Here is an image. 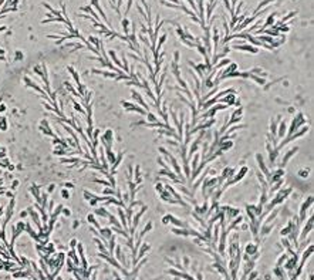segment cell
Wrapping results in <instances>:
<instances>
[{"label": "cell", "instance_id": "cell-37", "mask_svg": "<svg viewBox=\"0 0 314 280\" xmlns=\"http://www.w3.org/2000/svg\"><path fill=\"white\" fill-rule=\"evenodd\" d=\"M165 77H166V74L164 73V74H162V77H161V81L158 83V84H159V87H162V83L165 81ZM159 105H161V98H158V100H156V103H155V107L159 110Z\"/></svg>", "mask_w": 314, "mask_h": 280}, {"label": "cell", "instance_id": "cell-40", "mask_svg": "<svg viewBox=\"0 0 314 280\" xmlns=\"http://www.w3.org/2000/svg\"><path fill=\"white\" fill-rule=\"evenodd\" d=\"M257 250V248L254 246V245H247V248H246V252H247V255H252V253H254Z\"/></svg>", "mask_w": 314, "mask_h": 280}, {"label": "cell", "instance_id": "cell-41", "mask_svg": "<svg viewBox=\"0 0 314 280\" xmlns=\"http://www.w3.org/2000/svg\"><path fill=\"white\" fill-rule=\"evenodd\" d=\"M158 163H159V165H161V166H162L164 169H171V166H169L168 163L165 162V161H164L162 158H158Z\"/></svg>", "mask_w": 314, "mask_h": 280}, {"label": "cell", "instance_id": "cell-42", "mask_svg": "<svg viewBox=\"0 0 314 280\" xmlns=\"http://www.w3.org/2000/svg\"><path fill=\"white\" fill-rule=\"evenodd\" d=\"M155 191L158 192V193H162V192L165 191V185H162V183H156V185H155Z\"/></svg>", "mask_w": 314, "mask_h": 280}, {"label": "cell", "instance_id": "cell-54", "mask_svg": "<svg viewBox=\"0 0 314 280\" xmlns=\"http://www.w3.org/2000/svg\"><path fill=\"white\" fill-rule=\"evenodd\" d=\"M6 28H7V27H6V26H0V31H5Z\"/></svg>", "mask_w": 314, "mask_h": 280}, {"label": "cell", "instance_id": "cell-25", "mask_svg": "<svg viewBox=\"0 0 314 280\" xmlns=\"http://www.w3.org/2000/svg\"><path fill=\"white\" fill-rule=\"evenodd\" d=\"M27 210H28V213L31 215V219L34 220V223L37 225V228L40 229V232H41V225H40V220H38L37 212H36V210H33V208H27Z\"/></svg>", "mask_w": 314, "mask_h": 280}, {"label": "cell", "instance_id": "cell-23", "mask_svg": "<svg viewBox=\"0 0 314 280\" xmlns=\"http://www.w3.org/2000/svg\"><path fill=\"white\" fill-rule=\"evenodd\" d=\"M216 5H218V0H208V9H206L208 20H211V16H212V13H213V10H215Z\"/></svg>", "mask_w": 314, "mask_h": 280}, {"label": "cell", "instance_id": "cell-9", "mask_svg": "<svg viewBox=\"0 0 314 280\" xmlns=\"http://www.w3.org/2000/svg\"><path fill=\"white\" fill-rule=\"evenodd\" d=\"M23 81L24 83H26V85H27V87H30V88H33V90H36V91H37V93H40L43 95V97L46 98L47 101H48V103H51L53 104V101H51V98L48 97V95H47V93H44V91H43L41 88H40V87H38L37 85V83H34V81H31V80L28 78V77H23Z\"/></svg>", "mask_w": 314, "mask_h": 280}, {"label": "cell", "instance_id": "cell-4", "mask_svg": "<svg viewBox=\"0 0 314 280\" xmlns=\"http://www.w3.org/2000/svg\"><path fill=\"white\" fill-rule=\"evenodd\" d=\"M159 152H162L164 155H166V158L169 159V162H171V165H172V168H174L175 173H176V175L179 176V179H181V181H182V182L185 183V178L182 176V169L179 168V163H178V161H176V158H175V156H174L172 154H169L168 151L165 150V148H162V147L159 148ZM171 165H169V166H171Z\"/></svg>", "mask_w": 314, "mask_h": 280}, {"label": "cell", "instance_id": "cell-20", "mask_svg": "<svg viewBox=\"0 0 314 280\" xmlns=\"http://www.w3.org/2000/svg\"><path fill=\"white\" fill-rule=\"evenodd\" d=\"M230 63H232V60H230V58H227V57H223V58H221V60L218 61V63H216V64L213 65L212 68H213L215 71H219V70H222V68H225L226 65H229Z\"/></svg>", "mask_w": 314, "mask_h": 280}, {"label": "cell", "instance_id": "cell-29", "mask_svg": "<svg viewBox=\"0 0 314 280\" xmlns=\"http://www.w3.org/2000/svg\"><path fill=\"white\" fill-rule=\"evenodd\" d=\"M95 215H100V216H103V218H108V216L111 215V213H110V212H108L105 208L100 206V208H97V209H95Z\"/></svg>", "mask_w": 314, "mask_h": 280}, {"label": "cell", "instance_id": "cell-6", "mask_svg": "<svg viewBox=\"0 0 314 280\" xmlns=\"http://www.w3.org/2000/svg\"><path fill=\"white\" fill-rule=\"evenodd\" d=\"M101 142H103V147L104 150H105V152H108V151H113L111 148H113V144H114V132L113 130H107L105 132H104L103 135H101Z\"/></svg>", "mask_w": 314, "mask_h": 280}, {"label": "cell", "instance_id": "cell-50", "mask_svg": "<svg viewBox=\"0 0 314 280\" xmlns=\"http://www.w3.org/2000/svg\"><path fill=\"white\" fill-rule=\"evenodd\" d=\"M27 215H28V210H23V212L20 213V218H26Z\"/></svg>", "mask_w": 314, "mask_h": 280}, {"label": "cell", "instance_id": "cell-51", "mask_svg": "<svg viewBox=\"0 0 314 280\" xmlns=\"http://www.w3.org/2000/svg\"><path fill=\"white\" fill-rule=\"evenodd\" d=\"M19 58H23V54H21L20 51H17L16 53V60H19Z\"/></svg>", "mask_w": 314, "mask_h": 280}, {"label": "cell", "instance_id": "cell-17", "mask_svg": "<svg viewBox=\"0 0 314 280\" xmlns=\"http://www.w3.org/2000/svg\"><path fill=\"white\" fill-rule=\"evenodd\" d=\"M202 135H203V134H201V135L198 137L196 140L193 141V144L189 147V159L192 158L195 152H198V148H199V147L202 145Z\"/></svg>", "mask_w": 314, "mask_h": 280}, {"label": "cell", "instance_id": "cell-16", "mask_svg": "<svg viewBox=\"0 0 314 280\" xmlns=\"http://www.w3.org/2000/svg\"><path fill=\"white\" fill-rule=\"evenodd\" d=\"M40 130H41V132L47 137H51V138L53 137H56V134L53 132L50 125H48V121H47V120H43V121L40 122Z\"/></svg>", "mask_w": 314, "mask_h": 280}, {"label": "cell", "instance_id": "cell-21", "mask_svg": "<svg viewBox=\"0 0 314 280\" xmlns=\"http://www.w3.org/2000/svg\"><path fill=\"white\" fill-rule=\"evenodd\" d=\"M13 209H14V198L10 201L9 206H7V209H6V218H5V222H3V229H5L6 223L10 220V218L13 216Z\"/></svg>", "mask_w": 314, "mask_h": 280}, {"label": "cell", "instance_id": "cell-30", "mask_svg": "<svg viewBox=\"0 0 314 280\" xmlns=\"http://www.w3.org/2000/svg\"><path fill=\"white\" fill-rule=\"evenodd\" d=\"M249 78H252L254 81V83H257L259 85H264L266 84V80L262 78V77H259V75H254V74H249Z\"/></svg>", "mask_w": 314, "mask_h": 280}, {"label": "cell", "instance_id": "cell-5", "mask_svg": "<svg viewBox=\"0 0 314 280\" xmlns=\"http://www.w3.org/2000/svg\"><path fill=\"white\" fill-rule=\"evenodd\" d=\"M232 48L234 50H240V51H246V53H252V54H257L259 53V47H254L252 44H247L244 40H234L232 44Z\"/></svg>", "mask_w": 314, "mask_h": 280}, {"label": "cell", "instance_id": "cell-53", "mask_svg": "<svg viewBox=\"0 0 314 280\" xmlns=\"http://www.w3.org/2000/svg\"><path fill=\"white\" fill-rule=\"evenodd\" d=\"M165 2H169V3H174V5H178L179 0H165Z\"/></svg>", "mask_w": 314, "mask_h": 280}, {"label": "cell", "instance_id": "cell-38", "mask_svg": "<svg viewBox=\"0 0 314 280\" xmlns=\"http://www.w3.org/2000/svg\"><path fill=\"white\" fill-rule=\"evenodd\" d=\"M87 219H88L90 223H93L95 228H100V225L97 223V219H95V216H94V215H88V216H87Z\"/></svg>", "mask_w": 314, "mask_h": 280}, {"label": "cell", "instance_id": "cell-27", "mask_svg": "<svg viewBox=\"0 0 314 280\" xmlns=\"http://www.w3.org/2000/svg\"><path fill=\"white\" fill-rule=\"evenodd\" d=\"M87 41L91 44V46H94L97 50H100V46H101V40L97 37H94V36H88V38H87Z\"/></svg>", "mask_w": 314, "mask_h": 280}, {"label": "cell", "instance_id": "cell-39", "mask_svg": "<svg viewBox=\"0 0 314 280\" xmlns=\"http://www.w3.org/2000/svg\"><path fill=\"white\" fill-rule=\"evenodd\" d=\"M146 118H148V121H149V122H156V121H159V120L156 118V115H155V114H152V112H148V114H146Z\"/></svg>", "mask_w": 314, "mask_h": 280}, {"label": "cell", "instance_id": "cell-12", "mask_svg": "<svg viewBox=\"0 0 314 280\" xmlns=\"http://www.w3.org/2000/svg\"><path fill=\"white\" fill-rule=\"evenodd\" d=\"M284 168H277L274 169L273 172H270V178H269V186L272 185V183L277 182V181H280V179H283V176H284Z\"/></svg>", "mask_w": 314, "mask_h": 280}, {"label": "cell", "instance_id": "cell-43", "mask_svg": "<svg viewBox=\"0 0 314 280\" xmlns=\"http://www.w3.org/2000/svg\"><path fill=\"white\" fill-rule=\"evenodd\" d=\"M297 173H299V176L300 178H307L309 176V169H300Z\"/></svg>", "mask_w": 314, "mask_h": 280}, {"label": "cell", "instance_id": "cell-22", "mask_svg": "<svg viewBox=\"0 0 314 280\" xmlns=\"http://www.w3.org/2000/svg\"><path fill=\"white\" fill-rule=\"evenodd\" d=\"M30 193L36 198V202H37V203H41V191H40V186H37V185H31V186H30Z\"/></svg>", "mask_w": 314, "mask_h": 280}, {"label": "cell", "instance_id": "cell-13", "mask_svg": "<svg viewBox=\"0 0 314 280\" xmlns=\"http://www.w3.org/2000/svg\"><path fill=\"white\" fill-rule=\"evenodd\" d=\"M234 173H236V168H230V166H226V168L222 171L219 179H221L222 183H223V182H226L227 179H232Z\"/></svg>", "mask_w": 314, "mask_h": 280}, {"label": "cell", "instance_id": "cell-34", "mask_svg": "<svg viewBox=\"0 0 314 280\" xmlns=\"http://www.w3.org/2000/svg\"><path fill=\"white\" fill-rule=\"evenodd\" d=\"M222 2H223V5H225L226 10H227V12L230 13V16L233 17V16H234V13H233V6L230 5V2H229V0H222Z\"/></svg>", "mask_w": 314, "mask_h": 280}, {"label": "cell", "instance_id": "cell-10", "mask_svg": "<svg viewBox=\"0 0 314 280\" xmlns=\"http://www.w3.org/2000/svg\"><path fill=\"white\" fill-rule=\"evenodd\" d=\"M297 151H299V147H293L291 150H289L287 152H284V155H283V158H281V161H280V163H279V168H286V165L289 163V161L294 156Z\"/></svg>", "mask_w": 314, "mask_h": 280}, {"label": "cell", "instance_id": "cell-7", "mask_svg": "<svg viewBox=\"0 0 314 280\" xmlns=\"http://www.w3.org/2000/svg\"><path fill=\"white\" fill-rule=\"evenodd\" d=\"M121 105L124 107L125 111H131V112H136V114H141V115H145L148 114L146 110H144L142 107H139L138 104H132V103H128V101H121Z\"/></svg>", "mask_w": 314, "mask_h": 280}, {"label": "cell", "instance_id": "cell-1", "mask_svg": "<svg viewBox=\"0 0 314 280\" xmlns=\"http://www.w3.org/2000/svg\"><path fill=\"white\" fill-rule=\"evenodd\" d=\"M291 192H293V189H291V188H286V189H279V191L274 193L276 196H274V198H270V199H269V202L266 203V205H264V209H266L264 212H266V213H269V212H272V210L274 209L277 205H281V203H283V202H284L287 198L290 196Z\"/></svg>", "mask_w": 314, "mask_h": 280}, {"label": "cell", "instance_id": "cell-14", "mask_svg": "<svg viewBox=\"0 0 314 280\" xmlns=\"http://www.w3.org/2000/svg\"><path fill=\"white\" fill-rule=\"evenodd\" d=\"M280 121H281V115H277V117L272 118V121H270V135H273V141H277L276 140L277 127H279V122Z\"/></svg>", "mask_w": 314, "mask_h": 280}, {"label": "cell", "instance_id": "cell-49", "mask_svg": "<svg viewBox=\"0 0 314 280\" xmlns=\"http://www.w3.org/2000/svg\"><path fill=\"white\" fill-rule=\"evenodd\" d=\"M54 188H56V185H54V183H51V185L48 186V189H47V192H48V193H51V192L54 191Z\"/></svg>", "mask_w": 314, "mask_h": 280}, {"label": "cell", "instance_id": "cell-47", "mask_svg": "<svg viewBox=\"0 0 314 280\" xmlns=\"http://www.w3.org/2000/svg\"><path fill=\"white\" fill-rule=\"evenodd\" d=\"M64 186H66V189H73V188H74V183L66 182V183H64Z\"/></svg>", "mask_w": 314, "mask_h": 280}, {"label": "cell", "instance_id": "cell-33", "mask_svg": "<svg viewBox=\"0 0 314 280\" xmlns=\"http://www.w3.org/2000/svg\"><path fill=\"white\" fill-rule=\"evenodd\" d=\"M199 158H201V154L199 152H195V155L192 156V171H195V169L198 168V162H199Z\"/></svg>", "mask_w": 314, "mask_h": 280}, {"label": "cell", "instance_id": "cell-31", "mask_svg": "<svg viewBox=\"0 0 314 280\" xmlns=\"http://www.w3.org/2000/svg\"><path fill=\"white\" fill-rule=\"evenodd\" d=\"M117 209H118V215H119V218H121V226L127 229V220H125V213H124V210H122L121 206L117 208Z\"/></svg>", "mask_w": 314, "mask_h": 280}, {"label": "cell", "instance_id": "cell-35", "mask_svg": "<svg viewBox=\"0 0 314 280\" xmlns=\"http://www.w3.org/2000/svg\"><path fill=\"white\" fill-rule=\"evenodd\" d=\"M83 196H84L85 201H91V199H95V198H97V195H95V193H91V192H88V191H84V192H83Z\"/></svg>", "mask_w": 314, "mask_h": 280}, {"label": "cell", "instance_id": "cell-52", "mask_svg": "<svg viewBox=\"0 0 314 280\" xmlns=\"http://www.w3.org/2000/svg\"><path fill=\"white\" fill-rule=\"evenodd\" d=\"M17 186H19V181H13V189H17Z\"/></svg>", "mask_w": 314, "mask_h": 280}, {"label": "cell", "instance_id": "cell-24", "mask_svg": "<svg viewBox=\"0 0 314 280\" xmlns=\"http://www.w3.org/2000/svg\"><path fill=\"white\" fill-rule=\"evenodd\" d=\"M311 229H313V218L310 216V218H309V222H307V223H306V226L303 228V232H301L300 238H301V239H304V238H306V235L310 233V230H311Z\"/></svg>", "mask_w": 314, "mask_h": 280}, {"label": "cell", "instance_id": "cell-45", "mask_svg": "<svg viewBox=\"0 0 314 280\" xmlns=\"http://www.w3.org/2000/svg\"><path fill=\"white\" fill-rule=\"evenodd\" d=\"M132 2H134V0H128V5H127V9H125V16H127V14H128V13H129V10H131Z\"/></svg>", "mask_w": 314, "mask_h": 280}, {"label": "cell", "instance_id": "cell-15", "mask_svg": "<svg viewBox=\"0 0 314 280\" xmlns=\"http://www.w3.org/2000/svg\"><path fill=\"white\" fill-rule=\"evenodd\" d=\"M131 97H132V100H134V101H135V103L138 104V105H139V107H142L144 110H146V108H148V105L145 104V101H144V98H142V95H141V94L138 93V91H135V90H132V91H131Z\"/></svg>", "mask_w": 314, "mask_h": 280}, {"label": "cell", "instance_id": "cell-32", "mask_svg": "<svg viewBox=\"0 0 314 280\" xmlns=\"http://www.w3.org/2000/svg\"><path fill=\"white\" fill-rule=\"evenodd\" d=\"M121 24H122V28H124V33H125V36H128L129 34V20L125 17V19H122V21H121Z\"/></svg>", "mask_w": 314, "mask_h": 280}, {"label": "cell", "instance_id": "cell-19", "mask_svg": "<svg viewBox=\"0 0 314 280\" xmlns=\"http://www.w3.org/2000/svg\"><path fill=\"white\" fill-rule=\"evenodd\" d=\"M286 132H287V124L286 121H280L279 122V127H277V138L279 140H284L286 137Z\"/></svg>", "mask_w": 314, "mask_h": 280}, {"label": "cell", "instance_id": "cell-28", "mask_svg": "<svg viewBox=\"0 0 314 280\" xmlns=\"http://www.w3.org/2000/svg\"><path fill=\"white\" fill-rule=\"evenodd\" d=\"M67 70L70 71V74L73 75V78H74V81H75V85H80L81 84V83H80V77H78V74H77V71L74 70V67L68 65V67H67Z\"/></svg>", "mask_w": 314, "mask_h": 280}, {"label": "cell", "instance_id": "cell-2", "mask_svg": "<svg viewBox=\"0 0 314 280\" xmlns=\"http://www.w3.org/2000/svg\"><path fill=\"white\" fill-rule=\"evenodd\" d=\"M242 117H243V107L236 108V110H234V112L232 114V117H230L229 120L225 122V125L222 127V130L219 131V135H223V134L226 132V130H227V128H229L232 124H237V122L242 121Z\"/></svg>", "mask_w": 314, "mask_h": 280}, {"label": "cell", "instance_id": "cell-26", "mask_svg": "<svg viewBox=\"0 0 314 280\" xmlns=\"http://www.w3.org/2000/svg\"><path fill=\"white\" fill-rule=\"evenodd\" d=\"M108 57H110V60H113L114 63L118 65V68H121V70L124 71V64H121V63H119V60H118L117 54L114 53V50H110V53H108Z\"/></svg>", "mask_w": 314, "mask_h": 280}, {"label": "cell", "instance_id": "cell-46", "mask_svg": "<svg viewBox=\"0 0 314 280\" xmlns=\"http://www.w3.org/2000/svg\"><path fill=\"white\" fill-rule=\"evenodd\" d=\"M47 209H48V212H50V213H51L53 210H54V201H50V203H48V208H47Z\"/></svg>", "mask_w": 314, "mask_h": 280}, {"label": "cell", "instance_id": "cell-48", "mask_svg": "<svg viewBox=\"0 0 314 280\" xmlns=\"http://www.w3.org/2000/svg\"><path fill=\"white\" fill-rule=\"evenodd\" d=\"M63 215L64 216H70L71 215V212L68 209H67V208H63Z\"/></svg>", "mask_w": 314, "mask_h": 280}, {"label": "cell", "instance_id": "cell-3", "mask_svg": "<svg viewBox=\"0 0 314 280\" xmlns=\"http://www.w3.org/2000/svg\"><path fill=\"white\" fill-rule=\"evenodd\" d=\"M303 125H306V118H304V114L303 112H297L296 114V117L293 118V121H291V125L287 127V132L286 135H291V134H294L296 131L299 130V128H301Z\"/></svg>", "mask_w": 314, "mask_h": 280}, {"label": "cell", "instance_id": "cell-44", "mask_svg": "<svg viewBox=\"0 0 314 280\" xmlns=\"http://www.w3.org/2000/svg\"><path fill=\"white\" fill-rule=\"evenodd\" d=\"M61 196H63L64 199H68V198H70V192L67 191V189H63V191H61Z\"/></svg>", "mask_w": 314, "mask_h": 280}, {"label": "cell", "instance_id": "cell-18", "mask_svg": "<svg viewBox=\"0 0 314 280\" xmlns=\"http://www.w3.org/2000/svg\"><path fill=\"white\" fill-rule=\"evenodd\" d=\"M91 5H93L94 7L97 9V12L100 13V16H101V17L104 19V21H105V23L108 24V27L111 28V23H110V20H108V17L105 16V13H104V10L101 9V7H100V2H98V0H91Z\"/></svg>", "mask_w": 314, "mask_h": 280}, {"label": "cell", "instance_id": "cell-36", "mask_svg": "<svg viewBox=\"0 0 314 280\" xmlns=\"http://www.w3.org/2000/svg\"><path fill=\"white\" fill-rule=\"evenodd\" d=\"M71 101H73V105H74V110H75V111H78L80 114H85L84 108L81 107V104H78L77 101H75V100H71Z\"/></svg>", "mask_w": 314, "mask_h": 280}, {"label": "cell", "instance_id": "cell-11", "mask_svg": "<svg viewBox=\"0 0 314 280\" xmlns=\"http://www.w3.org/2000/svg\"><path fill=\"white\" fill-rule=\"evenodd\" d=\"M311 205H313V196H309V198L301 203V208H300V220L301 222L306 220V218H307V210L311 208Z\"/></svg>", "mask_w": 314, "mask_h": 280}, {"label": "cell", "instance_id": "cell-8", "mask_svg": "<svg viewBox=\"0 0 314 280\" xmlns=\"http://www.w3.org/2000/svg\"><path fill=\"white\" fill-rule=\"evenodd\" d=\"M256 161H257V165H259V172L262 173L263 176L266 178V181H269V178H270V171H269V168L266 166V163H264V159H263V156L260 154H256Z\"/></svg>", "mask_w": 314, "mask_h": 280}]
</instances>
